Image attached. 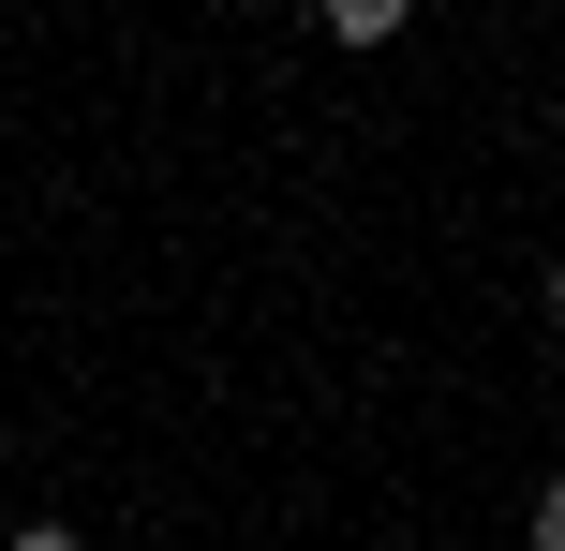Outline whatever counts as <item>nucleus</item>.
I'll use <instances>...</instances> for the list:
<instances>
[{"label": "nucleus", "mask_w": 565, "mask_h": 551, "mask_svg": "<svg viewBox=\"0 0 565 551\" xmlns=\"http://www.w3.org/2000/svg\"><path fill=\"white\" fill-rule=\"evenodd\" d=\"M15 551H75V537H15Z\"/></svg>", "instance_id": "nucleus-1"}]
</instances>
